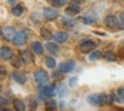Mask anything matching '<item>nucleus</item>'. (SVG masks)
<instances>
[{
  "instance_id": "1",
  "label": "nucleus",
  "mask_w": 124,
  "mask_h": 111,
  "mask_svg": "<svg viewBox=\"0 0 124 111\" xmlns=\"http://www.w3.org/2000/svg\"><path fill=\"white\" fill-rule=\"evenodd\" d=\"M33 78H35L36 83H38L39 86H44V85H47V82L49 81L48 73H47L46 70H40V69L33 73Z\"/></svg>"
},
{
  "instance_id": "2",
  "label": "nucleus",
  "mask_w": 124,
  "mask_h": 111,
  "mask_svg": "<svg viewBox=\"0 0 124 111\" xmlns=\"http://www.w3.org/2000/svg\"><path fill=\"white\" fill-rule=\"evenodd\" d=\"M55 85L49 83V85H44V86H40V98L41 99H49L51 97L55 95Z\"/></svg>"
},
{
  "instance_id": "3",
  "label": "nucleus",
  "mask_w": 124,
  "mask_h": 111,
  "mask_svg": "<svg viewBox=\"0 0 124 111\" xmlns=\"http://www.w3.org/2000/svg\"><path fill=\"white\" fill-rule=\"evenodd\" d=\"M17 32L15 31L12 26H3L1 31H0V34H1V38L3 40H7V41H12L14 37L16 36Z\"/></svg>"
},
{
  "instance_id": "4",
  "label": "nucleus",
  "mask_w": 124,
  "mask_h": 111,
  "mask_svg": "<svg viewBox=\"0 0 124 111\" xmlns=\"http://www.w3.org/2000/svg\"><path fill=\"white\" fill-rule=\"evenodd\" d=\"M96 48V42L92 40H84L80 42V52L81 53H92V50Z\"/></svg>"
},
{
  "instance_id": "5",
  "label": "nucleus",
  "mask_w": 124,
  "mask_h": 111,
  "mask_svg": "<svg viewBox=\"0 0 124 111\" xmlns=\"http://www.w3.org/2000/svg\"><path fill=\"white\" fill-rule=\"evenodd\" d=\"M87 102H88L89 105H92V106H96V107L104 105L101 94H89L88 97H87Z\"/></svg>"
},
{
  "instance_id": "6",
  "label": "nucleus",
  "mask_w": 124,
  "mask_h": 111,
  "mask_svg": "<svg viewBox=\"0 0 124 111\" xmlns=\"http://www.w3.org/2000/svg\"><path fill=\"white\" fill-rule=\"evenodd\" d=\"M12 42H14V45H16V46H23V45L27 42V32H24V31L17 32L16 36L12 40Z\"/></svg>"
},
{
  "instance_id": "7",
  "label": "nucleus",
  "mask_w": 124,
  "mask_h": 111,
  "mask_svg": "<svg viewBox=\"0 0 124 111\" xmlns=\"http://www.w3.org/2000/svg\"><path fill=\"white\" fill-rule=\"evenodd\" d=\"M104 24L109 29H113V28H117V26L120 25V21L117 20V17H116L115 15H107L104 18Z\"/></svg>"
},
{
  "instance_id": "8",
  "label": "nucleus",
  "mask_w": 124,
  "mask_h": 111,
  "mask_svg": "<svg viewBox=\"0 0 124 111\" xmlns=\"http://www.w3.org/2000/svg\"><path fill=\"white\" fill-rule=\"evenodd\" d=\"M43 16H44L46 20L54 21V20H56V18L59 17V12H57L56 9H54V8H44L43 9Z\"/></svg>"
},
{
  "instance_id": "9",
  "label": "nucleus",
  "mask_w": 124,
  "mask_h": 111,
  "mask_svg": "<svg viewBox=\"0 0 124 111\" xmlns=\"http://www.w3.org/2000/svg\"><path fill=\"white\" fill-rule=\"evenodd\" d=\"M80 12H81L80 4H78V3H75V1H71L70 5L67 7V9H65V13L70 15V16H75V15H78V13H80Z\"/></svg>"
},
{
  "instance_id": "10",
  "label": "nucleus",
  "mask_w": 124,
  "mask_h": 111,
  "mask_svg": "<svg viewBox=\"0 0 124 111\" xmlns=\"http://www.w3.org/2000/svg\"><path fill=\"white\" fill-rule=\"evenodd\" d=\"M0 57L4 61H7V60L11 61L12 58H14V52H12V49L8 46H1L0 48Z\"/></svg>"
},
{
  "instance_id": "11",
  "label": "nucleus",
  "mask_w": 124,
  "mask_h": 111,
  "mask_svg": "<svg viewBox=\"0 0 124 111\" xmlns=\"http://www.w3.org/2000/svg\"><path fill=\"white\" fill-rule=\"evenodd\" d=\"M75 61H65V62H62L59 66V70L62 73H71V71L75 69Z\"/></svg>"
},
{
  "instance_id": "12",
  "label": "nucleus",
  "mask_w": 124,
  "mask_h": 111,
  "mask_svg": "<svg viewBox=\"0 0 124 111\" xmlns=\"http://www.w3.org/2000/svg\"><path fill=\"white\" fill-rule=\"evenodd\" d=\"M12 79H14L16 83H20V85H24L27 82V75L24 73H20V71H14L12 73Z\"/></svg>"
},
{
  "instance_id": "13",
  "label": "nucleus",
  "mask_w": 124,
  "mask_h": 111,
  "mask_svg": "<svg viewBox=\"0 0 124 111\" xmlns=\"http://www.w3.org/2000/svg\"><path fill=\"white\" fill-rule=\"evenodd\" d=\"M54 38H55V41H56L57 44H63V42L68 41V38H70V34H68L67 32L59 31V32H56V33H55Z\"/></svg>"
},
{
  "instance_id": "14",
  "label": "nucleus",
  "mask_w": 124,
  "mask_h": 111,
  "mask_svg": "<svg viewBox=\"0 0 124 111\" xmlns=\"http://www.w3.org/2000/svg\"><path fill=\"white\" fill-rule=\"evenodd\" d=\"M46 49L48 50V53H49V54H59V52H60L59 44H57V42H51V41H48V42H47Z\"/></svg>"
},
{
  "instance_id": "15",
  "label": "nucleus",
  "mask_w": 124,
  "mask_h": 111,
  "mask_svg": "<svg viewBox=\"0 0 124 111\" xmlns=\"http://www.w3.org/2000/svg\"><path fill=\"white\" fill-rule=\"evenodd\" d=\"M20 58H22V61L24 63H32L33 62V58H32V54H31V52L30 50H22L20 52V56H19Z\"/></svg>"
},
{
  "instance_id": "16",
  "label": "nucleus",
  "mask_w": 124,
  "mask_h": 111,
  "mask_svg": "<svg viewBox=\"0 0 124 111\" xmlns=\"http://www.w3.org/2000/svg\"><path fill=\"white\" fill-rule=\"evenodd\" d=\"M31 50H32L35 54L38 56H41L44 53V46L40 44L39 41H33L32 44H31Z\"/></svg>"
},
{
  "instance_id": "17",
  "label": "nucleus",
  "mask_w": 124,
  "mask_h": 111,
  "mask_svg": "<svg viewBox=\"0 0 124 111\" xmlns=\"http://www.w3.org/2000/svg\"><path fill=\"white\" fill-rule=\"evenodd\" d=\"M11 12L14 16H17V17H19V16H22L23 13H24V7H23L22 4H15V5H12Z\"/></svg>"
},
{
  "instance_id": "18",
  "label": "nucleus",
  "mask_w": 124,
  "mask_h": 111,
  "mask_svg": "<svg viewBox=\"0 0 124 111\" xmlns=\"http://www.w3.org/2000/svg\"><path fill=\"white\" fill-rule=\"evenodd\" d=\"M12 105H14V108L16 111H25V103L22 99H14Z\"/></svg>"
},
{
  "instance_id": "19",
  "label": "nucleus",
  "mask_w": 124,
  "mask_h": 111,
  "mask_svg": "<svg viewBox=\"0 0 124 111\" xmlns=\"http://www.w3.org/2000/svg\"><path fill=\"white\" fill-rule=\"evenodd\" d=\"M40 36L43 37L44 40L49 41L51 38H54V36H55V34H52V32L49 31L48 28H41V29H40Z\"/></svg>"
},
{
  "instance_id": "20",
  "label": "nucleus",
  "mask_w": 124,
  "mask_h": 111,
  "mask_svg": "<svg viewBox=\"0 0 124 111\" xmlns=\"http://www.w3.org/2000/svg\"><path fill=\"white\" fill-rule=\"evenodd\" d=\"M103 57H104L107 61H109V62H112V61H116V60H117V56H116V53L113 52V50H107V52H104Z\"/></svg>"
},
{
  "instance_id": "21",
  "label": "nucleus",
  "mask_w": 124,
  "mask_h": 111,
  "mask_svg": "<svg viewBox=\"0 0 124 111\" xmlns=\"http://www.w3.org/2000/svg\"><path fill=\"white\" fill-rule=\"evenodd\" d=\"M56 108H57L56 100H54V99H48V100H47V103H46V111H56Z\"/></svg>"
},
{
  "instance_id": "22",
  "label": "nucleus",
  "mask_w": 124,
  "mask_h": 111,
  "mask_svg": "<svg viewBox=\"0 0 124 111\" xmlns=\"http://www.w3.org/2000/svg\"><path fill=\"white\" fill-rule=\"evenodd\" d=\"M100 58H101V52H99V50H93V52L91 53V54H89V61H97V60H100Z\"/></svg>"
},
{
  "instance_id": "23",
  "label": "nucleus",
  "mask_w": 124,
  "mask_h": 111,
  "mask_svg": "<svg viewBox=\"0 0 124 111\" xmlns=\"http://www.w3.org/2000/svg\"><path fill=\"white\" fill-rule=\"evenodd\" d=\"M46 65L48 66L49 69H55V68H56V61H55V58L48 56V57L46 58Z\"/></svg>"
},
{
  "instance_id": "24",
  "label": "nucleus",
  "mask_w": 124,
  "mask_h": 111,
  "mask_svg": "<svg viewBox=\"0 0 124 111\" xmlns=\"http://www.w3.org/2000/svg\"><path fill=\"white\" fill-rule=\"evenodd\" d=\"M65 3H67V0H51V4L54 5L55 8L63 7V5H65Z\"/></svg>"
},
{
  "instance_id": "25",
  "label": "nucleus",
  "mask_w": 124,
  "mask_h": 111,
  "mask_svg": "<svg viewBox=\"0 0 124 111\" xmlns=\"http://www.w3.org/2000/svg\"><path fill=\"white\" fill-rule=\"evenodd\" d=\"M11 63H12V66H14L15 69H19L20 66H22V58H20V57L12 58V60H11Z\"/></svg>"
},
{
  "instance_id": "26",
  "label": "nucleus",
  "mask_w": 124,
  "mask_h": 111,
  "mask_svg": "<svg viewBox=\"0 0 124 111\" xmlns=\"http://www.w3.org/2000/svg\"><path fill=\"white\" fill-rule=\"evenodd\" d=\"M63 25H64L65 28L71 29V28H73V26H75V23H73L71 18H64V20H63Z\"/></svg>"
},
{
  "instance_id": "27",
  "label": "nucleus",
  "mask_w": 124,
  "mask_h": 111,
  "mask_svg": "<svg viewBox=\"0 0 124 111\" xmlns=\"http://www.w3.org/2000/svg\"><path fill=\"white\" fill-rule=\"evenodd\" d=\"M117 99L119 102H124V86L117 89Z\"/></svg>"
},
{
  "instance_id": "28",
  "label": "nucleus",
  "mask_w": 124,
  "mask_h": 111,
  "mask_svg": "<svg viewBox=\"0 0 124 111\" xmlns=\"http://www.w3.org/2000/svg\"><path fill=\"white\" fill-rule=\"evenodd\" d=\"M36 108H38V100L31 99V102H30V108H28V110H30V111H36Z\"/></svg>"
},
{
  "instance_id": "29",
  "label": "nucleus",
  "mask_w": 124,
  "mask_h": 111,
  "mask_svg": "<svg viewBox=\"0 0 124 111\" xmlns=\"http://www.w3.org/2000/svg\"><path fill=\"white\" fill-rule=\"evenodd\" d=\"M83 23H85V24H95V23H96V20H95L93 17H88V16H84V17H83Z\"/></svg>"
},
{
  "instance_id": "30",
  "label": "nucleus",
  "mask_w": 124,
  "mask_h": 111,
  "mask_svg": "<svg viewBox=\"0 0 124 111\" xmlns=\"http://www.w3.org/2000/svg\"><path fill=\"white\" fill-rule=\"evenodd\" d=\"M56 92H57L59 95H65V94H67V91H65V86H64V85L59 86V90H57Z\"/></svg>"
},
{
  "instance_id": "31",
  "label": "nucleus",
  "mask_w": 124,
  "mask_h": 111,
  "mask_svg": "<svg viewBox=\"0 0 124 111\" xmlns=\"http://www.w3.org/2000/svg\"><path fill=\"white\" fill-rule=\"evenodd\" d=\"M38 16H40V15H38V12H33V13H32V16H31L32 21H33V23H36V24L40 23V18H38Z\"/></svg>"
},
{
  "instance_id": "32",
  "label": "nucleus",
  "mask_w": 124,
  "mask_h": 111,
  "mask_svg": "<svg viewBox=\"0 0 124 111\" xmlns=\"http://www.w3.org/2000/svg\"><path fill=\"white\" fill-rule=\"evenodd\" d=\"M120 28H124V11L120 13Z\"/></svg>"
},
{
  "instance_id": "33",
  "label": "nucleus",
  "mask_w": 124,
  "mask_h": 111,
  "mask_svg": "<svg viewBox=\"0 0 124 111\" xmlns=\"http://www.w3.org/2000/svg\"><path fill=\"white\" fill-rule=\"evenodd\" d=\"M0 100H1V102H0V103H1V107H6V105L8 103V100L6 99V97H3V95H1V98H0Z\"/></svg>"
},
{
  "instance_id": "34",
  "label": "nucleus",
  "mask_w": 124,
  "mask_h": 111,
  "mask_svg": "<svg viewBox=\"0 0 124 111\" xmlns=\"http://www.w3.org/2000/svg\"><path fill=\"white\" fill-rule=\"evenodd\" d=\"M0 71H1V81H3V79H6V68H3V66H1V69H0Z\"/></svg>"
},
{
  "instance_id": "35",
  "label": "nucleus",
  "mask_w": 124,
  "mask_h": 111,
  "mask_svg": "<svg viewBox=\"0 0 124 111\" xmlns=\"http://www.w3.org/2000/svg\"><path fill=\"white\" fill-rule=\"evenodd\" d=\"M76 83H78V78H75V77H73V78L70 79V85H71V86H75Z\"/></svg>"
},
{
  "instance_id": "36",
  "label": "nucleus",
  "mask_w": 124,
  "mask_h": 111,
  "mask_svg": "<svg viewBox=\"0 0 124 111\" xmlns=\"http://www.w3.org/2000/svg\"><path fill=\"white\" fill-rule=\"evenodd\" d=\"M72 1H75V3H78V4H83V3H85L87 0H72Z\"/></svg>"
},
{
  "instance_id": "37",
  "label": "nucleus",
  "mask_w": 124,
  "mask_h": 111,
  "mask_svg": "<svg viewBox=\"0 0 124 111\" xmlns=\"http://www.w3.org/2000/svg\"><path fill=\"white\" fill-rule=\"evenodd\" d=\"M7 1L9 3V4H12V5H15V4H17L16 3V0H7Z\"/></svg>"
},
{
  "instance_id": "38",
  "label": "nucleus",
  "mask_w": 124,
  "mask_h": 111,
  "mask_svg": "<svg viewBox=\"0 0 124 111\" xmlns=\"http://www.w3.org/2000/svg\"><path fill=\"white\" fill-rule=\"evenodd\" d=\"M1 111H9L8 108H6V107H1Z\"/></svg>"
},
{
  "instance_id": "39",
  "label": "nucleus",
  "mask_w": 124,
  "mask_h": 111,
  "mask_svg": "<svg viewBox=\"0 0 124 111\" xmlns=\"http://www.w3.org/2000/svg\"><path fill=\"white\" fill-rule=\"evenodd\" d=\"M116 111H124L123 108H116Z\"/></svg>"
},
{
  "instance_id": "40",
  "label": "nucleus",
  "mask_w": 124,
  "mask_h": 111,
  "mask_svg": "<svg viewBox=\"0 0 124 111\" xmlns=\"http://www.w3.org/2000/svg\"><path fill=\"white\" fill-rule=\"evenodd\" d=\"M123 49H124V44H123Z\"/></svg>"
}]
</instances>
